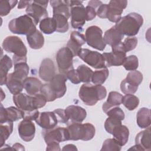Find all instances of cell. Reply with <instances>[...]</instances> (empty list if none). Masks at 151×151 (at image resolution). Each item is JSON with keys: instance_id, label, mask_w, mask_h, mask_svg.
<instances>
[{"instance_id": "cell-1", "label": "cell", "mask_w": 151, "mask_h": 151, "mask_svg": "<svg viewBox=\"0 0 151 151\" xmlns=\"http://www.w3.org/2000/svg\"><path fill=\"white\" fill-rule=\"evenodd\" d=\"M67 80L63 74H55L47 83L42 84L40 93L45 97L47 101H52L61 98L64 96L67 91Z\"/></svg>"}, {"instance_id": "cell-2", "label": "cell", "mask_w": 151, "mask_h": 151, "mask_svg": "<svg viewBox=\"0 0 151 151\" xmlns=\"http://www.w3.org/2000/svg\"><path fill=\"white\" fill-rule=\"evenodd\" d=\"M143 23V19L140 14L132 12L122 17L114 27L124 35L133 37L137 34Z\"/></svg>"}, {"instance_id": "cell-3", "label": "cell", "mask_w": 151, "mask_h": 151, "mask_svg": "<svg viewBox=\"0 0 151 151\" xmlns=\"http://www.w3.org/2000/svg\"><path fill=\"white\" fill-rule=\"evenodd\" d=\"M107 95L105 87L101 85H93L90 83L83 84L80 88L78 96L81 101L87 106H94L99 100L104 99Z\"/></svg>"}, {"instance_id": "cell-4", "label": "cell", "mask_w": 151, "mask_h": 151, "mask_svg": "<svg viewBox=\"0 0 151 151\" xmlns=\"http://www.w3.org/2000/svg\"><path fill=\"white\" fill-rule=\"evenodd\" d=\"M127 5V1L125 0H111L109 4H101L97 9L96 14L101 18H107L116 23L122 18V14Z\"/></svg>"}, {"instance_id": "cell-5", "label": "cell", "mask_w": 151, "mask_h": 151, "mask_svg": "<svg viewBox=\"0 0 151 151\" xmlns=\"http://www.w3.org/2000/svg\"><path fill=\"white\" fill-rule=\"evenodd\" d=\"M67 129L69 133V140H82L88 141L93 138L95 135L96 129L91 123L71 122L68 124Z\"/></svg>"}, {"instance_id": "cell-6", "label": "cell", "mask_w": 151, "mask_h": 151, "mask_svg": "<svg viewBox=\"0 0 151 151\" xmlns=\"http://www.w3.org/2000/svg\"><path fill=\"white\" fill-rule=\"evenodd\" d=\"M36 25L34 19L26 14L11 20L8 24V28L14 34L27 36L36 31Z\"/></svg>"}, {"instance_id": "cell-7", "label": "cell", "mask_w": 151, "mask_h": 151, "mask_svg": "<svg viewBox=\"0 0 151 151\" xmlns=\"http://www.w3.org/2000/svg\"><path fill=\"white\" fill-rule=\"evenodd\" d=\"M80 1H68L70 6L71 24L75 29L81 28L86 21V12L85 7Z\"/></svg>"}, {"instance_id": "cell-8", "label": "cell", "mask_w": 151, "mask_h": 151, "mask_svg": "<svg viewBox=\"0 0 151 151\" xmlns=\"http://www.w3.org/2000/svg\"><path fill=\"white\" fill-rule=\"evenodd\" d=\"M2 48L6 52L14 53L13 56L17 57H27V49L21 38L17 36L6 37L2 44Z\"/></svg>"}, {"instance_id": "cell-9", "label": "cell", "mask_w": 151, "mask_h": 151, "mask_svg": "<svg viewBox=\"0 0 151 151\" xmlns=\"http://www.w3.org/2000/svg\"><path fill=\"white\" fill-rule=\"evenodd\" d=\"M111 52H103L102 54L106 67L120 66L123 65L126 57V52L123 45V42L111 47Z\"/></svg>"}, {"instance_id": "cell-10", "label": "cell", "mask_w": 151, "mask_h": 151, "mask_svg": "<svg viewBox=\"0 0 151 151\" xmlns=\"http://www.w3.org/2000/svg\"><path fill=\"white\" fill-rule=\"evenodd\" d=\"M102 34L103 31L100 27L96 25L88 27L85 32L86 41L88 45L99 51L104 50L106 44L103 40Z\"/></svg>"}, {"instance_id": "cell-11", "label": "cell", "mask_w": 151, "mask_h": 151, "mask_svg": "<svg viewBox=\"0 0 151 151\" xmlns=\"http://www.w3.org/2000/svg\"><path fill=\"white\" fill-rule=\"evenodd\" d=\"M78 56L90 66L96 69L106 68L105 61L101 54L87 48H81Z\"/></svg>"}, {"instance_id": "cell-12", "label": "cell", "mask_w": 151, "mask_h": 151, "mask_svg": "<svg viewBox=\"0 0 151 151\" xmlns=\"http://www.w3.org/2000/svg\"><path fill=\"white\" fill-rule=\"evenodd\" d=\"M48 1H33L27 7L26 13L34 19L37 25L40 20L48 17Z\"/></svg>"}, {"instance_id": "cell-13", "label": "cell", "mask_w": 151, "mask_h": 151, "mask_svg": "<svg viewBox=\"0 0 151 151\" xmlns=\"http://www.w3.org/2000/svg\"><path fill=\"white\" fill-rule=\"evenodd\" d=\"M74 55L71 50L66 47L60 48L55 57L58 70L60 73L64 74L66 72L73 68V59Z\"/></svg>"}, {"instance_id": "cell-14", "label": "cell", "mask_w": 151, "mask_h": 151, "mask_svg": "<svg viewBox=\"0 0 151 151\" xmlns=\"http://www.w3.org/2000/svg\"><path fill=\"white\" fill-rule=\"evenodd\" d=\"M42 135L47 145L52 142L60 143L69 140L68 130L63 127H55L50 129H45L42 132Z\"/></svg>"}, {"instance_id": "cell-15", "label": "cell", "mask_w": 151, "mask_h": 151, "mask_svg": "<svg viewBox=\"0 0 151 151\" xmlns=\"http://www.w3.org/2000/svg\"><path fill=\"white\" fill-rule=\"evenodd\" d=\"M18 134L20 137L25 142L31 141L35 133V126L31 120L24 119L18 124Z\"/></svg>"}, {"instance_id": "cell-16", "label": "cell", "mask_w": 151, "mask_h": 151, "mask_svg": "<svg viewBox=\"0 0 151 151\" xmlns=\"http://www.w3.org/2000/svg\"><path fill=\"white\" fill-rule=\"evenodd\" d=\"M85 35L78 31H74L70 34V38L67 44V47L72 52L74 57L78 55L81 47L86 43Z\"/></svg>"}, {"instance_id": "cell-17", "label": "cell", "mask_w": 151, "mask_h": 151, "mask_svg": "<svg viewBox=\"0 0 151 151\" xmlns=\"http://www.w3.org/2000/svg\"><path fill=\"white\" fill-rule=\"evenodd\" d=\"M21 119H23V112L20 109L14 106L4 108L1 104L0 123L6 121L13 122Z\"/></svg>"}, {"instance_id": "cell-18", "label": "cell", "mask_w": 151, "mask_h": 151, "mask_svg": "<svg viewBox=\"0 0 151 151\" xmlns=\"http://www.w3.org/2000/svg\"><path fill=\"white\" fill-rule=\"evenodd\" d=\"M12 99L16 107L23 113L35 110L33 106L32 96L20 93L14 95Z\"/></svg>"}, {"instance_id": "cell-19", "label": "cell", "mask_w": 151, "mask_h": 151, "mask_svg": "<svg viewBox=\"0 0 151 151\" xmlns=\"http://www.w3.org/2000/svg\"><path fill=\"white\" fill-rule=\"evenodd\" d=\"M35 121L38 125L44 129L54 128L57 125L58 122L54 111L40 113L38 117Z\"/></svg>"}, {"instance_id": "cell-20", "label": "cell", "mask_w": 151, "mask_h": 151, "mask_svg": "<svg viewBox=\"0 0 151 151\" xmlns=\"http://www.w3.org/2000/svg\"><path fill=\"white\" fill-rule=\"evenodd\" d=\"M38 74L44 81L48 82L55 75V68L54 62L50 58L44 59L40 66Z\"/></svg>"}, {"instance_id": "cell-21", "label": "cell", "mask_w": 151, "mask_h": 151, "mask_svg": "<svg viewBox=\"0 0 151 151\" xmlns=\"http://www.w3.org/2000/svg\"><path fill=\"white\" fill-rule=\"evenodd\" d=\"M65 110L68 118L71 120V122L81 123L87 116L86 110L78 106H69Z\"/></svg>"}, {"instance_id": "cell-22", "label": "cell", "mask_w": 151, "mask_h": 151, "mask_svg": "<svg viewBox=\"0 0 151 151\" xmlns=\"http://www.w3.org/2000/svg\"><path fill=\"white\" fill-rule=\"evenodd\" d=\"M123 37L124 35L113 26L105 32L103 38L106 44L112 47L120 42Z\"/></svg>"}, {"instance_id": "cell-23", "label": "cell", "mask_w": 151, "mask_h": 151, "mask_svg": "<svg viewBox=\"0 0 151 151\" xmlns=\"http://www.w3.org/2000/svg\"><path fill=\"white\" fill-rule=\"evenodd\" d=\"M42 86L41 81L35 77H27L23 81L24 88L30 96H34L40 92Z\"/></svg>"}, {"instance_id": "cell-24", "label": "cell", "mask_w": 151, "mask_h": 151, "mask_svg": "<svg viewBox=\"0 0 151 151\" xmlns=\"http://www.w3.org/2000/svg\"><path fill=\"white\" fill-rule=\"evenodd\" d=\"M135 144L139 146L143 150L150 151V128L147 127L145 130L140 132L135 137Z\"/></svg>"}, {"instance_id": "cell-25", "label": "cell", "mask_w": 151, "mask_h": 151, "mask_svg": "<svg viewBox=\"0 0 151 151\" xmlns=\"http://www.w3.org/2000/svg\"><path fill=\"white\" fill-rule=\"evenodd\" d=\"M111 134L122 146L125 145L128 141L129 136V129L124 125L119 124L116 126L112 131Z\"/></svg>"}, {"instance_id": "cell-26", "label": "cell", "mask_w": 151, "mask_h": 151, "mask_svg": "<svg viewBox=\"0 0 151 151\" xmlns=\"http://www.w3.org/2000/svg\"><path fill=\"white\" fill-rule=\"evenodd\" d=\"M50 3L53 9V14H62L68 19L70 18V11L68 1L52 0L50 1Z\"/></svg>"}, {"instance_id": "cell-27", "label": "cell", "mask_w": 151, "mask_h": 151, "mask_svg": "<svg viewBox=\"0 0 151 151\" xmlns=\"http://www.w3.org/2000/svg\"><path fill=\"white\" fill-rule=\"evenodd\" d=\"M150 110L146 107H142L139 110L136 115V122L140 128L144 129L150 126Z\"/></svg>"}, {"instance_id": "cell-28", "label": "cell", "mask_w": 151, "mask_h": 151, "mask_svg": "<svg viewBox=\"0 0 151 151\" xmlns=\"http://www.w3.org/2000/svg\"><path fill=\"white\" fill-rule=\"evenodd\" d=\"M122 98L123 96L117 91L110 92L106 101H105L102 106L103 111L106 113L110 108L119 106L122 103Z\"/></svg>"}, {"instance_id": "cell-29", "label": "cell", "mask_w": 151, "mask_h": 151, "mask_svg": "<svg viewBox=\"0 0 151 151\" xmlns=\"http://www.w3.org/2000/svg\"><path fill=\"white\" fill-rule=\"evenodd\" d=\"M5 84L10 93L14 95L20 93L24 88L23 81L14 77L12 73L8 74Z\"/></svg>"}, {"instance_id": "cell-30", "label": "cell", "mask_w": 151, "mask_h": 151, "mask_svg": "<svg viewBox=\"0 0 151 151\" xmlns=\"http://www.w3.org/2000/svg\"><path fill=\"white\" fill-rule=\"evenodd\" d=\"M27 42L32 49L37 50L41 48L44 44V38L42 33L36 29L34 32L27 36Z\"/></svg>"}, {"instance_id": "cell-31", "label": "cell", "mask_w": 151, "mask_h": 151, "mask_svg": "<svg viewBox=\"0 0 151 151\" xmlns=\"http://www.w3.org/2000/svg\"><path fill=\"white\" fill-rule=\"evenodd\" d=\"M12 67V61L7 55H4L1 57L0 61V76L1 85L5 84L8 71Z\"/></svg>"}, {"instance_id": "cell-32", "label": "cell", "mask_w": 151, "mask_h": 151, "mask_svg": "<svg viewBox=\"0 0 151 151\" xmlns=\"http://www.w3.org/2000/svg\"><path fill=\"white\" fill-rule=\"evenodd\" d=\"M15 78L24 81L29 73V66L27 62H20L14 64V71L11 73Z\"/></svg>"}, {"instance_id": "cell-33", "label": "cell", "mask_w": 151, "mask_h": 151, "mask_svg": "<svg viewBox=\"0 0 151 151\" xmlns=\"http://www.w3.org/2000/svg\"><path fill=\"white\" fill-rule=\"evenodd\" d=\"M13 130V123L6 121L0 123V147L4 144L6 140L8 139Z\"/></svg>"}, {"instance_id": "cell-34", "label": "cell", "mask_w": 151, "mask_h": 151, "mask_svg": "<svg viewBox=\"0 0 151 151\" xmlns=\"http://www.w3.org/2000/svg\"><path fill=\"white\" fill-rule=\"evenodd\" d=\"M41 31L45 34H51L56 31V24L52 18L47 17L40 21L39 25Z\"/></svg>"}, {"instance_id": "cell-35", "label": "cell", "mask_w": 151, "mask_h": 151, "mask_svg": "<svg viewBox=\"0 0 151 151\" xmlns=\"http://www.w3.org/2000/svg\"><path fill=\"white\" fill-rule=\"evenodd\" d=\"M52 18L55 20L56 24V31L58 32L64 33L68 31L69 25L68 18L64 15L54 14L52 15Z\"/></svg>"}, {"instance_id": "cell-36", "label": "cell", "mask_w": 151, "mask_h": 151, "mask_svg": "<svg viewBox=\"0 0 151 151\" xmlns=\"http://www.w3.org/2000/svg\"><path fill=\"white\" fill-rule=\"evenodd\" d=\"M76 70L77 71L79 79L81 82L88 83L91 81L93 71L88 67L82 64L79 65Z\"/></svg>"}, {"instance_id": "cell-37", "label": "cell", "mask_w": 151, "mask_h": 151, "mask_svg": "<svg viewBox=\"0 0 151 151\" xmlns=\"http://www.w3.org/2000/svg\"><path fill=\"white\" fill-rule=\"evenodd\" d=\"M109 74V70L106 67L96 70L93 73L91 81L95 85H101L107 78Z\"/></svg>"}, {"instance_id": "cell-38", "label": "cell", "mask_w": 151, "mask_h": 151, "mask_svg": "<svg viewBox=\"0 0 151 151\" xmlns=\"http://www.w3.org/2000/svg\"><path fill=\"white\" fill-rule=\"evenodd\" d=\"M122 103L129 110H133L139 106V99L133 94H127L123 96Z\"/></svg>"}, {"instance_id": "cell-39", "label": "cell", "mask_w": 151, "mask_h": 151, "mask_svg": "<svg viewBox=\"0 0 151 151\" xmlns=\"http://www.w3.org/2000/svg\"><path fill=\"white\" fill-rule=\"evenodd\" d=\"M124 80L130 84L139 87L143 80V74L136 70L131 71L127 74Z\"/></svg>"}, {"instance_id": "cell-40", "label": "cell", "mask_w": 151, "mask_h": 151, "mask_svg": "<svg viewBox=\"0 0 151 151\" xmlns=\"http://www.w3.org/2000/svg\"><path fill=\"white\" fill-rule=\"evenodd\" d=\"M122 149V146L114 138L107 139L103 143L102 147L100 149L101 151H119Z\"/></svg>"}, {"instance_id": "cell-41", "label": "cell", "mask_w": 151, "mask_h": 151, "mask_svg": "<svg viewBox=\"0 0 151 151\" xmlns=\"http://www.w3.org/2000/svg\"><path fill=\"white\" fill-rule=\"evenodd\" d=\"M18 3L17 1L2 0L0 1V15L1 17L7 15L11 10Z\"/></svg>"}, {"instance_id": "cell-42", "label": "cell", "mask_w": 151, "mask_h": 151, "mask_svg": "<svg viewBox=\"0 0 151 151\" xmlns=\"http://www.w3.org/2000/svg\"><path fill=\"white\" fill-rule=\"evenodd\" d=\"M123 65L127 71L136 70L139 66V61L137 57L134 55H131L126 57Z\"/></svg>"}, {"instance_id": "cell-43", "label": "cell", "mask_w": 151, "mask_h": 151, "mask_svg": "<svg viewBox=\"0 0 151 151\" xmlns=\"http://www.w3.org/2000/svg\"><path fill=\"white\" fill-rule=\"evenodd\" d=\"M121 124H122V121L120 120L119 119L115 117H109L105 121L104 128H105V130L109 133L111 134L114 128L116 126Z\"/></svg>"}, {"instance_id": "cell-44", "label": "cell", "mask_w": 151, "mask_h": 151, "mask_svg": "<svg viewBox=\"0 0 151 151\" xmlns=\"http://www.w3.org/2000/svg\"><path fill=\"white\" fill-rule=\"evenodd\" d=\"M109 117H115L122 121L124 119V113L123 111L118 106H115L110 108L105 113Z\"/></svg>"}, {"instance_id": "cell-45", "label": "cell", "mask_w": 151, "mask_h": 151, "mask_svg": "<svg viewBox=\"0 0 151 151\" xmlns=\"http://www.w3.org/2000/svg\"><path fill=\"white\" fill-rule=\"evenodd\" d=\"M138 86H133L127 81H126L124 79L121 82L120 84V89L121 91L125 94H133L136 92L137 90Z\"/></svg>"}, {"instance_id": "cell-46", "label": "cell", "mask_w": 151, "mask_h": 151, "mask_svg": "<svg viewBox=\"0 0 151 151\" xmlns=\"http://www.w3.org/2000/svg\"><path fill=\"white\" fill-rule=\"evenodd\" d=\"M32 100L33 106L35 109H38L43 107L47 101L45 97L41 93H38L33 96Z\"/></svg>"}, {"instance_id": "cell-47", "label": "cell", "mask_w": 151, "mask_h": 151, "mask_svg": "<svg viewBox=\"0 0 151 151\" xmlns=\"http://www.w3.org/2000/svg\"><path fill=\"white\" fill-rule=\"evenodd\" d=\"M137 44V39L135 37H129L123 42V45L126 52L134 50Z\"/></svg>"}, {"instance_id": "cell-48", "label": "cell", "mask_w": 151, "mask_h": 151, "mask_svg": "<svg viewBox=\"0 0 151 151\" xmlns=\"http://www.w3.org/2000/svg\"><path fill=\"white\" fill-rule=\"evenodd\" d=\"M64 75L65 76L66 78L68 79L73 84H77L81 83L79 79V77H78V74L77 70H75L74 68L71 69L67 72H66L64 74Z\"/></svg>"}, {"instance_id": "cell-49", "label": "cell", "mask_w": 151, "mask_h": 151, "mask_svg": "<svg viewBox=\"0 0 151 151\" xmlns=\"http://www.w3.org/2000/svg\"><path fill=\"white\" fill-rule=\"evenodd\" d=\"M57 117V120L61 123H66L68 122L69 119L68 118L65 110L61 109H57L53 111Z\"/></svg>"}, {"instance_id": "cell-50", "label": "cell", "mask_w": 151, "mask_h": 151, "mask_svg": "<svg viewBox=\"0 0 151 151\" xmlns=\"http://www.w3.org/2000/svg\"><path fill=\"white\" fill-rule=\"evenodd\" d=\"M40 113L38 109H35L33 110L28 111L27 112L23 113V119L29 120H35L38 117Z\"/></svg>"}, {"instance_id": "cell-51", "label": "cell", "mask_w": 151, "mask_h": 151, "mask_svg": "<svg viewBox=\"0 0 151 151\" xmlns=\"http://www.w3.org/2000/svg\"><path fill=\"white\" fill-rule=\"evenodd\" d=\"M86 21H91L93 20L96 16V10L88 5H87L86 8Z\"/></svg>"}, {"instance_id": "cell-52", "label": "cell", "mask_w": 151, "mask_h": 151, "mask_svg": "<svg viewBox=\"0 0 151 151\" xmlns=\"http://www.w3.org/2000/svg\"><path fill=\"white\" fill-rule=\"evenodd\" d=\"M47 150H60L61 149L60 147V145L58 142H52L51 143H49L47 145Z\"/></svg>"}, {"instance_id": "cell-53", "label": "cell", "mask_w": 151, "mask_h": 151, "mask_svg": "<svg viewBox=\"0 0 151 151\" xmlns=\"http://www.w3.org/2000/svg\"><path fill=\"white\" fill-rule=\"evenodd\" d=\"M103 4L102 2L100 1H96V0H93V1H90L88 3V5L90 6H91L94 8L96 10L101 5Z\"/></svg>"}, {"instance_id": "cell-54", "label": "cell", "mask_w": 151, "mask_h": 151, "mask_svg": "<svg viewBox=\"0 0 151 151\" xmlns=\"http://www.w3.org/2000/svg\"><path fill=\"white\" fill-rule=\"evenodd\" d=\"M32 1H20L18 2V9H22V8H24L26 6H28Z\"/></svg>"}, {"instance_id": "cell-55", "label": "cell", "mask_w": 151, "mask_h": 151, "mask_svg": "<svg viewBox=\"0 0 151 151\" xmlns=\"http://www.w3.org/2000/svg\"><path fill=\"white\" fill-rule=\"evenodd\" d=\"M63 150H77L76 146L73 144H68L63 147L62 149Z\"/></svg>"}, {"instance_id": "cell-56", "label": "cell", "mask_w": 151, "mask_h": 151, "mask_svg": "<svg viewBox=\"0 0 151 151\" xmlns=\"http://www.w3.org/2000/svg\"><path fill=\"white\" fill-rule=\"evenodd\" d=\"M12 149H13V150L14 149L15 150H25L24 146L18 143H16L14 145H13Z\"/></svg>"}, {"instance_id": "cell-57", "label": "cell", "mask_w": 151, "mask_h": 151, "mask_svg": "<svg viewBox=\"0 0 151 151\" xmlns=\"http://www.w3.org/2000/svg\"><path fill=\"white\" fill-rule=\"evenodd\" d=\"M1 101L4 100V99L5 97V94L4 93L3 91H2V89L1 88Z\"/></svg>"}]
</instances>
